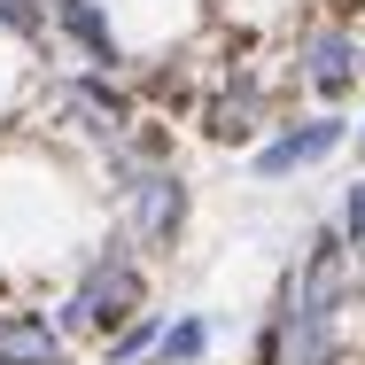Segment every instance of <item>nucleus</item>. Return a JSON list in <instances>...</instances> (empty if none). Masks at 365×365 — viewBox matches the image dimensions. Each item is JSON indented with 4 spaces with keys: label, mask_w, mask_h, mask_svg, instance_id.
<instances>
[{
    "label": "nucleus",
    "mask_w": 365,
    "mask_h": 365,
    "mask_svg": "<svg viewBox=\"0 0 365 365\" xmlns=\"http://www.w3.org/2000/svg\"><path fill=\"white\" fill-rule=\"evenodd\" d=\"M342 148V117H311V125H288L280 140L257 148V179H288L303 163H319V155H334Z\"/></svg>",
    "instance_id": "nucleus-3"
},
{
    "label": "nucleus",
    "mask_w": 365,
    "mask_h": 365,
    "mask_svg": "<svg viewBox=\"0 0 365 365\" xmlns=\"http://www.w3.org/2000/svg\"><path fill=\"white\" fill-rule=\"evenodd\" d=\"M55 24L86 47V63H101V71L117 63V31H109V16H101L93 0H55Z\"/></svg>",
    "instance_id": "nucleus-6"
},
{
    "label": "nucleus",
    "mask_w": 365,
    "mask_h": 365,
    "mask_svg": "<svg viewBox=\"0 0 365 365\" xmlns=\"http://www.w3.org/2000/svg\"><path fill=\"white\" fill-rule=\"evenodd\" d=\"M303 78L327 93V101H342L350 86H358V39L342 31V24H327V31H311L303 39Z\"/></svg>",
    "instance_id": "nucleus-5"
},
{
    "label": "nucleus",
    "mask_w": 365,
    "mask_h": 365,
    "mask_svg": "<svg viewBox=\"0 0 365 365\" xmlns=\"http://www.w3.org/2000/svg\"><path fill=\"white\" fill-rule=\"evenodd\" d=\"M140 295H148V280H140V257L125 249V241H109L86 272H78V288H71V303H63V334H117L125 319H140Z\"/></svg>",
    "instance_id": "nucleus-1"
},
{
    "label": "nucleus",
    "mask_w": 365,
    "mask_h": 365,
    "mask_svg": "<svg viewBox=\"0 0 365 365\" xmlns=\"http://www.w3.org/2000/svg\"><path fill=\"white\" fill-rule=\"evenodd\" d=\"M358 140H365V133H358Z\"/></svg>",
    "instance_id": "nucleus-12"
},
{
    "label": "nucleus",
    "mask_w": 365,
    "mask_h": 365,
    "mask_svg": "<svg viewBox=\"0 0 365 365\" xmlns=\"http://www.w3.org/2000/svg\"><path fill=\"white\" fill-rule=\"evenodd\" d=\"M342 241H350V257H365V179L350 187V202H342Z\"/></svg>",
    "instance_id": "nucleus-10"
},
{
    "label": "nucleus",
    "mask_w": 365,
    "mask_h": 365,
    "mask_svg": "<svg viewBox=\"0 0 365 365\" xmlns=\"http://www.w3.org/2000/svg\"><path fill=\"white\" fill-rule=\"evenodd\" d=\"M179 225H187V187H179V171H163V163L125 171V233H133L140 249H171Z\"/></svg>",
    "instance_id": "nucleus-2"
},
{
    "label": "nucleus",
    "mask_w": 365,
    "mask_h": 365,
    "mask_svg": "<svg viewBox=\"0 0 365 365\" xmlns=\"http://www.w3.org/2000/svg\"><path fill=\"white\" fill-rule=\"evenodd\" d=\"M202 125H210V140H249V133L264 125V93H257V86H233V93H218V101L202 109Z\"/></svg>",
    "instance_id": "nucleus-7"
},
{
    "label": "nucleus",
    "mask_w": 365,
    "mask_h": 365,
    "mask_svg": "<svg viewBox=\"0 0 365 365\" xmlns=\"http://www.w3.org/2000/svg\"><path fill=\"white\" fill-rule=\"evenodd\" d=\"M155 350H163V365H195L202 350H210V327H202V319H179V327L155 334Z\"/></svg>",
    "instance_id": "nucleus-8"
},
{
    "label": "nucleus",
    "mask_w": 365,
    "mask_h": 365,
    "mask_svg": "<svg viewBox=\"0 0 365 365\" xmlns=\"http://www.w3.org/2000/svg\"><path fill=\"white\" fill-rule=\"evenodd\" d=\"M0 365H71V334L47 311H8L0 319Z\"/></svg>",
    "instance_id": "nucleus-4"
},
{
    "label": "nucleus",
    "mask_w": 365,
    "mask_h": 365,
    "mask_svg": "<svg viewBox=\"0 0 365 365\" xmlns=\"http://www.w3.org/2000/svg\"><path fill=\"white\" fill-rule=\"evenodd\" d=\"M358 78H365V55H358Z\"/></svg>",
    "instance_id": "nucleus-11"
},
{
    "label": "nucleus",
    "mask_w": 365,
    "mask_h": 365,
    "mask_svg": "<svg viewBox=\"0 0 365 365\" xmlns=\"http://www.w3.org/2000/svg\"><path fill=\"white\" fill-rule=\"evenodd\" d=\"M155 334H163V319H125V327L109 334V365H133L140 350H155Z\"/></svg>",
    "instance_id": "nucleus-9"
}]
</instances>
